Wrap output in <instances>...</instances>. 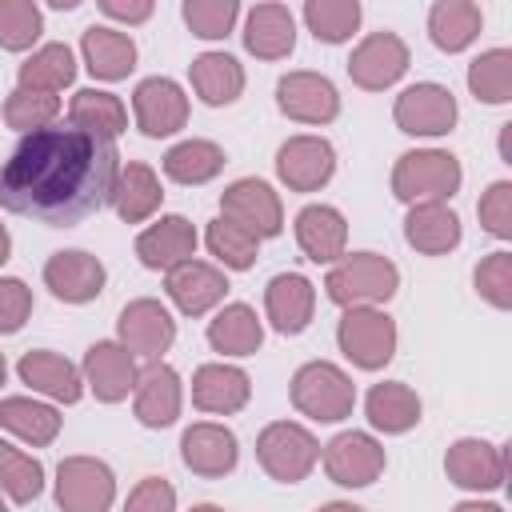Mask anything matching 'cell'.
Listing matches in <instances>:
<instances>
[{"label": "cell", "instance_id": "cell-24", "mask_svg": "<svg viewBox=\"0 0 512 512\" xmlns=\"http://www.w3.org/2000/svg\"><path fill=\"white\" fill-rule=\"evenodd\" d=\"M16 376H20V384H28L32 392H40V396H48V400H56V404H76V400L84 396V376H80V368H76L68 356L48 352V348L24 352L20 364H16Z\"/></svg>", "mask_w": 512, "mask_h": 512}, {"label": "cell", "instance_id": "cell-50", "mask_svg": "<svg viewBox=\"0 0 512 512\" xmlns=\"http://www.w3.org/2000/svg\"><path fill=\"white\" fill-rule=\"evenodd\" d=\"M100 12L108 16V20H120V24H144L152 12H156V4L152 0H100Z\"/></svg>", "mask_w": 512, "mask_h": 512}, {"label": "cell", "instance_id": "cell-21", "mask_svg": "<svg viewBox=\"0 0 512 512\" xmlns=\"http://www.w3.org/2000/svg\"><path fill=\"white\" fill-rule=\"evenodd\" d=\"M164 292H168V300H172L184 316H204V312H212L216 304H224L228 276H224V268H216V264L192 256V260L176 264L172 272H164Z\"/></svg>", "mask_w": 512, "mask_h": 512}, {"label": "cell", "instance_id": "cell-18", "mask_svg": "<svg viewBox=\"0 0 512 512\" xmlns=\"http://www.w3.org/2000/svg\"><path fill=\"white\" fill-rule=\"evenodd\" d=\"M80 376H84V388L100 400V404H120L128 400V392L136 388V356L120 344V340H96L88 352H84V364H80Z\"/></svg>", "mask_w": 512, "mask_h": 512}, {"label": "cell", "instance_id": "cell-38", "mask_svg": "<svg viewBox=\"0 0 512 512\" xmlns=\"http://www.w3.org/2000/svg\"><path fill=\"white\" fill-rule=\"evenodd\" d=\"M72 80H76V52L60 40L40 44L16 72V88H32V92H48V96L64 92Z\"/></svg>", "mask_w": 512, "mask_h": 512}, {"label": "cell", "instance_id": "cell-17", "mask_svg": "<svg viewBox=\"0 0 512 512\" xmlns=\"http://www.w3.org/2000/svg\"><path fill=\"white\" fill-rule=\"evenodd\" d=\"M180 460H184V468L192 476L220 480V476L236 472V464H240V440H236L232 428H224L216 420H196L180 436Z\"/></svg>", "mask_w": 512, "mask_h": 512}, {"label": "cell", "instance_id": "cell-53", "mask_svg": "<svg viewBox=\"0 0 512 512\" xmlns=\"http://www.w3.org/2000/svg\"><path fill=\"white\" fill-rule=\"evenodd\" d=\"M316 512H364L360 504H352V500H332V504H320Z\"/></svg>", "mask_w": 512, "mask_h": 512}, {"label": "cell", "instance_id": "cell-31", "mask_svg": "<svg viewBox=\"0 0 512 512\" xmlns=\"http://www.w3.org/2000/svg\"><path fill=\"white\" fill-rule=\"evenodd\" d=\"M420 396L404 384V380H380V384H372L368 388V396H364V416H368V424L376 428V432H384V436H404V432H412L416 424H420Z\"/></svg>", "mask_w": 512, "mask_h": 512}, {"label": "cell", "instance_id": "cell-35", "mask_svg": "<svg viewBox=\"0 0 512 512\" xmlns=\"http://www.w3.org/2000/svg\"><path fill=\"white\" fill-rule=\"evenodd\" d=\"M208 344L220 356H252L264 344V324L248 304H224L208 320Z\"/></svg>", "mask_w": 512, "mask_h": 512}, {"label": "cell", "instance_id": "cell-30", "mask_svg": "<svg viewBox=\"0 0 512 512\" xmlns=\"http://www.w3.org/2000/svg\"><path fill=\"white\" fill-rule=\"evenodd\" d=\"M108 204L116 208V216L124 224H144L148 216H156V208L164 204V188H160L156 168H148L140 160H128L116 172V184H112Z\"/></svg>", "mask_w": 512, "mask_h": 512}, {"label": "cell", "instance_id": "cell-43", "mask_svg": "<svg viewBox=\"0 0 512 512\" xmlns=\"http://www.w3.org/2000/svg\"><path fill=\"white\" fill-rule=\"evenodd\" d=\"M60 116V96L48 92H32V88H12L4 100V124L16 128L20 136L52 128V120Z\"/></svg>", "mask_w": 512, "mask_h": 512}, {"label": "cell", "instance_id": "cell-25", "mask_svg": "<svg viewBox=\"0 0 512 512\" xmlns=\"http://www.w3.org/2000/svg\"><path fill=\"white\" fill-rule=\"evenodd\" d=\"M136 256L144 268L152 272H172L176 264L196 256V228L188 216H160L156 224H148L136 236Z\"/></svg>", "mask_w": 512, "mask_h": 512}, {"label": "cell", "instance_id": "cell-15", "mask_svg": "<svg viewBox=\"0 0 512 512\" xmlns=\"http://www.w3.org/2000/svg\"><path fill=\"white\" fill-rule=\"evenodd\" d=\"M336 172V148L324 136H288L276 148V176L288 192H320Z\"/></svg>", "mask_w": 512, "mask_h": 512}, {"label": "cell", "instance_id": "cell-4", "mask_svg": "<svg viewBox=\"0 0 512 512\" xmlns=\"http://www.w3.org/2000/svg\"><path fill=\"white\" fill-rule=\"evenodd\" d=\"M288 396H292V408L316 424H336V420L352 416V408H356V384L332 360L300 364L288 384Z\"/></svg>", "mask_w": 512, "mask_h": 512}, {"label": "cell", "instance_id": "cell-44", "mask_svg": "<svg viewBox=\"0 0 512 512\" xmlns=\"http://www.w3.org/2000/svg\"><path fill=\"white\" fill-rule=\"evenodd\" d=\"M40 32H44V12L36 0H0V48L4 52L32 48Z\"/></svg>", "mask_w": 512, "mask_h": 512}, {"label": "cell", "instance_id": "cell-7", "mask_svg": "<svg viewBox=\"0 0 512 512\" xmlns=\"http://www.w3.org/2000/svg\"><path fill=\"white\" fill-rule=\"evenodd\" d=\"M116 500V472L96 456H64L56 464L60 512H108Z\"/></svg>", "mask_w": 512, "mask_h": 512}, {"label": "cell", "instance_id": "cell-52", "mask_svg": "<svg viewBox=\"0 0 512 512\" xmlns=\"http://www.w3.org/2000/svg\"><path fill=\"white\" fill-rule=\"evenodd\" d=\"M452 512H504V508L492 504V500H460Z\"/></svg>", "mask_w": 512, "mask_h": 512}, {"label": "cell", "instance_id": "cell-6", "mask_svg": "<svg viewBox=\"0 0 512 512\" xmlns=\"http://www.w3.org/2000/svg\"><path fill=\"white\" fill-rule=\"evenodd\" d=\"M336 344L356 368L380 372L396 356V320L384 308H344L336 324Z\"/></svg>", "mask_w": 512, "mask_h": 512}, {"label": "cell", "instance_id": "cell-10", "mask_svg": "<svg viewBox=\"0 0 512 512\" xmlns=\"http://www.w3.org/2000/svg\"><path fill=\"white\" fill-rule=\"evenodd\" d=\"M444 476L464 492H496L508 480V452L484 436H460L444 452Z\"/></svg>", "mask_w": 512, "mask_h": 512}, {"label": "cell", "instance_id": "cell-1", "mask_svg": "<svg viewBox=\"0 0 512 512\" xmlns=\"http://www.w3.org/2000/svg\"><path fill=\"white\" fill-rule=\"evenodd\" d=\"M116 172V144L96 140L72 124H52L20 136V144L4 160L0 204L48 228H68L108 204Z\"/></svg>", "mask_w": 512, "mask_h": 512}, {"label": "cell", "instance_id": "cell-19", "mask_svg": "<svg viewBox=\"0 0 512 512\" xmlns=\"http://www.w3.org/2000/svg\"><path fill=\"white\" fill-rule=\"evenodd\" d=\"M184 408V380L172 364L164 360H148V368H140L136 388H132V412L144 428H168L180 420Z\"/></svg>", "mask_w": 512, "mask_h": 512}, {"label": "cell", "instance_id": "cell-32", "mask_svg": "<svg viewBox=\"0 0 512 512\" xmlns=\"http://www.w3.org/2000/svg\"><path fill=\"white\" fill-rule=\"evenodd\" d=\"M0 428L12 432L16 440L32 444V448H48L60 436L64 416L48 400H36V396H4L0 400Z\"/></svg>", "mask_w": 512, "mask_h": 512}, {"label": "cell", "instance_id": "cell-11", "mask_svg": "<svg viewBox=\"0 0 512 512\" xmlns=\"http://www.w3.org/2000/svg\"><path fill=\"white\" fill-rule=\"evenodd\" d=\"M324 472L332 484L340 488H368L372 480H380V472L388 468V456H384V444L372 436V432H336L328 444H324Z\"/></svg>", "mask_w": 512, "mask_h": 512}, {"label": "cell", "instance_id": "cell-45", "mask_svg": "<svg viewBox=\"0 0 512 512\" xmlns=\"http://www.w3.org/2000/svg\"><path fill=\"white\" fill-rule=\"evenodd\" d=\"M180 16L188 24L192 36L200 40H224L240 16V4L236 0H184L180 4Z\"/></svg>", "mask_w": 512, "mask_h": 512}, {"label": "cell", "instance_id": "cell-42", "mask_svg": "<svg viewBox=\"0 0 512 512\" xmlns=\"http://www.w3.org/2000/svg\"><path fill=\"white\" fill-rule=\"evenodd\" d=\"M204 244H208V252H212L224 268H232V272L252 268V264H256V256H260V240H256L252 232H244L240 224L224 220V216H216V220L208 224Z\"/></svg>", "mask_w": 512, "mask_h": 512}, {"label": "cell", "instance_id": "cell-23", "mask_svg": "<svg viewBox=\"0 0 512 512\" xmlns=\"http://www.w3.org/2000/svg\"><path fill=\"white\" fill-rule=\"evenodd\" d=\"M296 244L312 264H336L348 252V220L332 204H308L296 212Z\"/></svg>", "mask_w": 512, "mask_h": 512}, {"label": "cell", "instance_id": "cell-9", "mask_svg": "<svg viewBox=\"0 0 512 512\" xmlns=\"http://www.w3.org/2000/svg\"><path fill=\"white\" fill-rule=\"evenodd\" d=\"M456 96L436 84V80H420V84H408L396 104H392V120L404 136H448L456 128Z\"/></svg>", "mask_w": 512, "mask_h": 512}, {"label": "cell", "instance_id": "cell-46", "mask_svg": "<svg viewBox=\"0 0 512 512\" xmlns=\"http://www.w3.org/2000/svg\"><path fill=\"white\" fill-rule=\"evenodd\" d=\"M472 284H476V296L484 304H492L496 312H508L512 308V252H488L476 272H472Z\"/></svg>", "mask_w": 512, "mask_h": 512}, {"label": "cell", "instance_id": "cell-40", "mask_svg": "<svg viewBox=\"0 0 512 512\" xmlns=\"http://www.w3.org/2000/svg\"><path fill=\"white\" fill-rule=\"evenodd\" d=\"M304 24L324 44H344L360 28V4L356 0H304Z\"/></svg>", "mask_w": 512, "mask_h": 512}, {"label": "cell", "instance_id": "cell-3", "mask_svg": "<svg viewBox=\"0 0 512 512\" xmlns=\"http://www.w3.org/2000/svg\"><path fill=\"white\" fill-rule=\"evenodd\" d=\"M464 184V168L444 148H412L392 164V196L400 204H428L452 200Z\"/></svg>", "mask_w": 512, "mask_h": 512}, {"label": "cell", "instance_id": "cell-51", "mask_svg": "<svg viewBox=\"0 0 512 512\" xmlns=\"http://www.w3.org/2000/svg\"><path fill=\"white\" fill-rule=\"evenodd\" d=\"M496 152H500V160H504V164H512V120H508V124H500V140H496Z\"/></svg>", "mask_w": 512, "mask_h": 512}, {"label": "cell", "instance_id": "cell-27", "mask_svg": "<svg viewBox=\"0 0 512 512\" xmlns=\"http://www.w3.org/2000/svg\"><path fill=\"white\" fill-rule=\"evenodd\" d=\"M404 240L420 256H448L464 240V228H460V216L448 208V200H428V204H412L408 208Z\"/></svg>", "mask_w": 512, "mask_h": 512}, {"label": "cell", "instance_id": "cell-55", "mask_svg": "<svg viewBox=\"0 0 512 512\" xmlns=\"http://www.w3.org/2000/svg\"><path fill=\"white\" fill-rule=\"evenodd\" d=\"M188 512H224V508H220V504H192Z\"/></svg>", "mask_w": 512, "mask_h": 512}, {"label": "cell", "instance_id": "cell-16", "mask_svg": "<svg viewBox=\"0 0 512 512\" xmlns=\"http://www.w3.org/2000/svg\"><path fill=\"white\" fill-rule=\"evenodd\" d=\"M116 340L132 352V356H144V360H160L172 340H176V320L172 312L152 300V296H140V300H128L120 308V320H116Z\"/></svg>", "mask_w": 512, "mask_h": 512}, {"label": "cell", "instance_id": "cell-20", "mask_svg": "<svg viewBox=\"0 0 512 512\" xmlns=\"http://www.w3.org/2000/svg\"><path fill=\"white\" fill-rule=\"evenodd\" d=\"M104 264L84 248H64L44 260V288L64 304H88L104 292Z\"/></svg>", "mask_w": 512, "mask_h": 512}, {"label": "cell", "instance_id": "cell-36", "mask_svg": "<svg viewBox=\"0 0 512 512\" xmlns=\"http://www.w3.org/2000/svg\"><path fill=\"white\" fill-rule=\"evenodd\" d=\"M484 28V12L472 0H436L428 8V36L440 52H464Z\"/></svg>", "mask_w": 512, "mask_h": 512}, {"label": "cell", "instance_id": "cell-8", "mask_svg": "<svg viewBox=\"0 0 512 512\" xmlns=\"http://www.w3.org/2000/svg\"><path fill=\"white\" fill-rule=\"evenodd\" d=\"M220 216L240 224L244 232H252L256 240H268V236H280L284 228V204H280V192L260 180V176H240L232 180L224 192H220Z\"/></svg>", "mask_w": 512, "mask_h": 512}, {"label": "cell", "instance_id": "cell-54", "mask_svg": "<svg viewBox=\"0 0 512 512\" xmlns=\"http://www.w3.org/2000/svg\"><path fill=\"white\" fill-rule=\"evenodd\" d=\"M8 256H12V236H8V228L0 224V264H4Z\"/></svg>", "mask_w": 512, "mask_h": 512}, {"label": "cell", "instance_id": "cell-41", "mask_svg": "<svg viewBox=\"0 0 512 512\" xmlns=\"http://www.w3.org/2000/svg\"><path fill=\"white\" fill-rule=\"evenodd\" d=\"M0 492L16 504H32L44 492V464L8 440H0Z\"/></svg>", "mask_w": 512, "mask_h": 512}, {"label": "cell", "instance_id": "cell-2", "mask_svg": "<svg viewBox=\"0 0 512 512\" xmlns=\"http://www.w3.org/2000/svg\"><path fill=\"white\" fill-rule=\"evenodd\" d=\"M396 288L400 268L380 252H344L324 276V292L340 308H380L396 296Z\"/></svg>", "mask_w": 512, "mask_h": 512}, {"label": "cell", "instance_id": "cell-22", "mask_svg": "<svg viewBox=\"0 0 512 512\" xmlns=\"http://www.w3.org/2000/svg\"><path fill=\"white\" fill-rule=\"evenodd\" d=\"M316 312V284L304 272H280L264 288V316L280 336H300Z\"/></svg>", "mask_w": 512, "mask_h": 512}, {"label": "cell", "instance_id": "cell-34", "mask_svg": "<svg viewBox=\"0 0 512 512\" xmlns=\"http://www.w3.org/2000/svg\"><path fill=\"white\" fill-rule=\"evenodd\" d=\"M68 124L96 136V140H108L116 144V136L128 128V108L116 92H104V88H80L72 100H68Z\"/></svg>", "mask_w": 512, "mask_h": 512}, {"label": "cell", "instance_id": "cell-49", "mask_svg": "<svg viewBox=\"0 0 512 512\" xmlns=\"http://www.w3.org/2000/svg\"><path fill=\"white\" fill-rule=\"evenodd\" d=\"M124 512H176V488L164 476H144L128 492Z\"/></svg>", "mask_w": 512, "mask_h": 512}, {"label": "cell", "instance_id": "cell-29", "mask_svg": "<svg viewBox=\"0 0 512 512\" xmlns=\"http://www.w3.org/2000/svg\"><path fill=\"white\" fill-rule=\"evenodd\" d=\"M244 48L256 60H284L296 48V16L288 4H256L244 16Z\"/></svg>", "mask_w": 512, "mask_h": 512}, {"label": "cell", "instance_id": "cell-57", "mask_svg": "<svg viewBox=\"0 0 512 512\" xmlns=\"http://www.w3.org/2000/svg\"><path fill=\"white\" fill-rule=\"evenodd\" d=\"M0 512H8V504H4V496H0Z\"/></svg>", "mask_w": 512, "mask_h": 512}, {"label": "cell", "instance_id": "cell-12", "mask_svg": "<svg viewBox=\"0 0 512 512\" xmlns=\"http://www.w3.org/2000/svg\"><path fill=\"white\" fill-rule=\"evenodd\" d=\"M408 44L396 36V32H388V28H380V32H368L356 48H352V56H348V76H352V84L356 88H364V92H384V88H392L404 72H408Z\"/></svg>", "mask_w": 512, "mask_h": 512}, {"label": "cell", "instance_id": "cell-5", "mask_svg": "<svg viewBox=\"0 0 512 512\" xmlns=\"http://www.w3.org/2000/svg\"><path fill=\"white\" fill-rule=\"evenodd\" d=\"M256 460L276 484H300L320 464V440L296 420H272L256 436Z\"/></svg>", "mask_w": 512, "mask_h": 512}, {"label": "cell", "instance_id": "cell-28", "mask_svg": "<svg viewBox=\"0 0 512 512\" xmlns=\"http://www.w3.org/2000/svg\"><path fill=\"white\" fill-rule=\"evenodd\" d=\"M80 56L96 80L116 84L136 68V40L112 24H88L80 36Z\"/></svg>", "mask_w": 512, "mask_h": 512}, {"label": "cell", "instance_id": "cell-56", "mask_svg": "<svg viewBox=\"0 0 512 512\" xmlns=\"http://www.w3.org/2000/svg\"><path fill=\"white\" fill-rule=\"evenodd\" d=\"M4 376H8V360H4V352H0V384H4Z\"/></svg>", "mask_w": 512, "mask_h": 512}, {"label": "cell", "instance_id": "cell-48", "mask_svg": "<svg viewBox=\"0 0 512 512\" xmlns=\"http://www.w3.org/2000/svg\"><path fill=\"white\" fill-rule=\"evenodd\" d=\"M32 316V288L20 276H0V336H12Z\"/></svg>", "mask_w": 512, "mask_h": 512}, {"label": "cell", "instance_id": "cell-47", "mask_svg": "<svg viewBox=\"0 0 512 512\" xmlns=\"http://www.w3.org/2000/svg\"><path fill=\"white\" fill-rule=\"evenodd\" d=\"M476 216H480V228H484L488 236L512 240V184H508V180H492V184L480 192Z\"/></svg>", "mask_w": 512, "mask_h": 512}, {"label": "cell", "instance_id": "cell-39", "mask_svg": "<svg viewBox=\"0 0 512 512\" xmlns=\"http://www.w3.org/2000/svg\"><path fill=\"white\" fill-rule=\"evenodd\" d=\"M468 92L480 104L512 100V48H488L468 64Z\"/></svg>", "mask_w": 512, "mask_h": 512}, {"label": "cell", "instance_id": "cell-33", "mask_svg": "<svg viewBox=\"0 0 512 512\" xmlns=\"http://www.w3.org/2000/svg\"><path fill=\"white\" fill-rule=\"evenodd\" d=\"M188 80L208 108H224V104H236L244 92V64L228 52H200L188 68Z\"/></svg>", "mask_w": 512, "mask_h": 512}, {"label": "cell", "instance_id": "cell-26", "mask_svg": "<svg viewBox=\"0 0 512 512\" xmlns=\"http://www.w3.org/2000/svg\"><path fill=\"white\" fill-rule=\"evenodd\" d=\"M252 396V380L244 368L236 364H200L192 372V404L208 416H232L248 404Z\"/></svg>", "mask_w": 512, "mask_h": 512}, {"label": "cell", "instance_id": "cell-13", "mask_svg": "<svg viewBox=\"0 0 512 512\" xmlns=\"http://www.w3.org/2000/svg\"><path fill=\"white\" fill-rule=\"evenodd\" d=\"M276 108L296 124H332L340 116V92L328 76L296 68L276 80Z\"/></svg>", "mask_w": 512, "mask_h": 512}, {"label": "cell", "instance_id": "cell-14", "mask_svg": "<svg viewBox=\"0 0 512 512\" xmlns=\"http://www.w3.org/2000/svg\"><path fill=\"white\" fill-rule=\"evenodd\" d=\"M132 116L136 128L152 140L176 136L188 124V92L172 76H148L132 88Z\"/></svg>", "mask_w": 512, "mask_h": 512}, {"label": "cell", "instance_id": "cell-37", "mask_svg": "<svg viewBox=\"0 0 512 512\" xmlns=\"http://www.w3.org/2000/svg\"><path fill=\"white\" fill-rule=\"evenodd\" d=\"M224 164H228L224 148H220L216 140H196V136L172 144V148L164 152V160H160V168H164L168 180H176V184H192V188L216 180V176L224 172Z\"/></svg>", "mask_w": 512, "mask_h": 512}]
</instances>
